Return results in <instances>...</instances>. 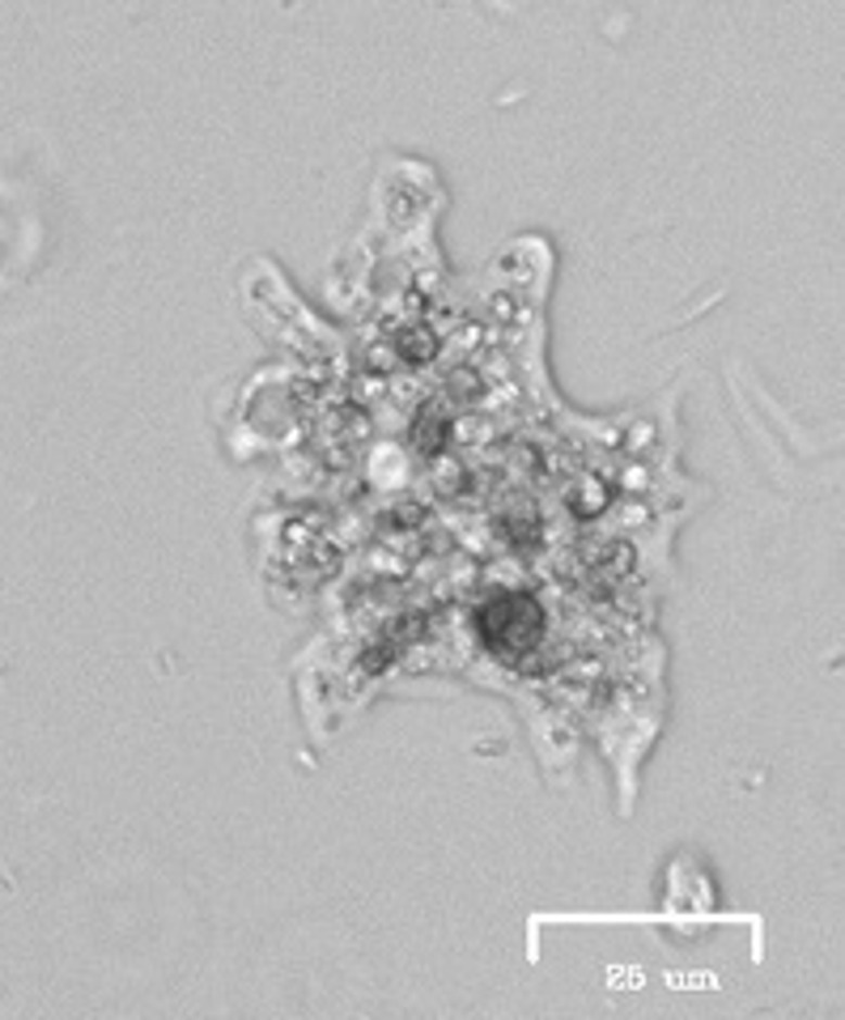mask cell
<instances>
[{"mask_svg":"<svg viewBox=\"0 0 845 1020\" xmlns=\"http://www.w3.org/2000/svg\"><path fill=\"white\" fill-rule=\"evenodd\" d=\"M476 629L489 655L498 660H523L545 642L548 616L536 596L527 591H498L476 612Z\"/></svg>","mask_w":845,"mask_h":1020,"instance_id":"6da1fadb","label":"cell"},{"mask_svg":"<svg viewBox=\"0 0 845 1020\" xmlns=\"http://www.w3.org/2000/svg\"><path fill=\"white\" fill-rule=\"evenodd\" d=\"M412 443L421 456H438L450 443V417L443 408H421L412 421Z\"/></svg>","mask_w":845,"mask_h":1020,"instance_id":"277c9868","label":"cell"},{"mask_svg":"<svg viewBox=\"0 0 845 1020\" xmlns=\"http://www.w3.org/2000/svg\"><path fill=\"white\" fill-rule=\"evenodd\" d=\"M425 625H430V612H421V609L396 616V621L361 651V667H366V672H383L387 663L399 660V655L408 651V642H417V638L425 634Z\"/></svg>","mask_w":845,"mask_h":1020,"instance_id":"7a4b0ae2","label":"cell"},{"mask_svg":"<svg viewBox=\"0 0 845 1020\" xmlns=\"http://www.w3.org/2000/svg\"><path fill=\"white\" fill-rule=\"evenodd\" d=\"M396 354H399V361H408V366H425L430 357L438 354V336H434V328H430V323H408V328H399Z\"/></svg>","mask_w":845,"mask_h":1020,"instance_id":"5b68a950","label":"cell"},{"mask_svg":"<svg viewBox=\"0 0 845 1020\" xmlns=\"http://www.w3.org/2000/svg\"><path fill=\"white\" fill-rule=\"evenodd\" d=\"M501 532H505L518 549H536V545H540V519H536V510L532 507H527V514H523V510L501 514Z\"/></svg>","mask_w":845,"mask_h":1020,"instance_id":"8992f818","label":"cell"},{"mask_svg":"<svg viewBox=\"0 0 845 1020\" xmlns=\"http://www.w3.org/2000/svg\"><path fill=\"white\" fill-rule=\"evenodd\" d=\"M612 485L603 481V476H582V481H574L569 489H565V507L574 510V519H596V514H603V507L612 502Z\"/></svg>","mask_w":845,"mask_h":1020,"instance_id":"3957f363","label":"cell"},{"mask_svg":"<svg viewBox=\"0 0 845 1020\" xmlns=\"http://www.w3.org/2000/svg\"><path fill=\"white\" fill-rule=\"evenodd\" d=\"M447 392H450V400L454 405H472V400H481L485 396V379L476 374V370H450V379H447Z\"/></svg>","mask_w":845,"mask_h":1020,"instance_id":"52a82bcc","label":"cell"}]
</instances>
